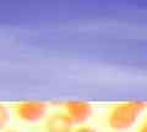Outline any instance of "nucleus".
<instances>
[{
    "instance_id": "obj_4",
    "label": "nucleus",
    "mask_w": 147,
    "mask_h": 132,
    "mask_svg": "<svg viewBox=\"0 0 147 132\" xmlns=\"http://www.w3.org/2000/svg\"><path fill=\"white\" fill-rule=\"evenodd\" d=\"M44 131L45 132H74L75 122L66 113H52L45 117L44 121Z\"/></svg>"
},
{
    "instance_id": "obj_3",
    "label": "nucleus",
    "mask_w": 147,
    "mask_h": 132,
    "mask_svg": "<svg viewBox=\"0 0 147 132\" xmlns=\"http://www.w3.org/2000/svg\"><path fill=\"white\" fill-rule=\"evenodd\" d=\"M64 113H66L75 125H81L92 116V105L84 101H67L63 103Z\"/></svg>"
},
{
    "instance_id": "obj_8",
    "label": "nucleus",
    "mask_w": 147,
    "mask_h": 132,
    "mask_svg": "<svg viewBox=\"0 0 147 132\" xmlns=\"http://www.w3.org/2000/svg\"><path fill=\"white\" fill-rule=\"evenodd\" d=\"M6 132H20V131H16V130H7Z\"/></svg>"
},
{
    "instance_id": "obj_2",
    "label": "nucleus",
    "mask_w": 147,
    "mask_h": 132,
    "mask_svg": "<svg viewBox=\"0 0 147 132\" xmlns=\"http://www.w3.org/2000/svg\"><path fill=\"white\" fill-rule=\"evenodd\" d=\"M11 109L17 119L26 122H36L47 117L48 105L44 102L25 101L12 104Z\"/></svg>"
},
{
    "instance_id": "obj_6",
    "label": "nucleus",
    "mask_w": 147,
    "mask_h": 132,
    "mask_svg": "<svg viewBox=\"0 0 147 132\" xmlns=\"http://www.w3.org/2000/svg\"><path fill=\"white\" fill-rule=\"evenodd\" d=\"M74 132H96V131L88 126H79L74 130Z\"/></svg>"
},
{
    "instance_id": "obj_5",
    "label": "nucleus",
    "mask_w": 147,
    "mask_h": 132,
    "mask_svg": "<svg viewBox=\"0 0 147 132\" xmlns=\"http://www.w3.org/2000/svg\"><path fill=\"white\" fill-rule=\"evenodd\" d=\"M7 115H9L7 109L4 105H1V107H0V125H1V126L5 125V122H6L7 117H9Z\"/></svg>"
},
{
    "instance_id": "obj_7",
    "label": "nucleus",
    "mask_w": 147,
    "mask_h": 132,
    "mask_svg": "<svg viewBox=\"0 0 147 132\" xmlns=\"http://www.w3.org/2000/svg\"><path fill=\"white\" fill-rule=\"evenodd\" d=\"M137 132H147V116L145 117V120L142 121V124L140 125L139 130H137Z\"/></svg>"
},
{
    "instance_id": "obj_1",
    "label": "nucleus",
    "mask_w": 147,
    "mask_h": 132,
    "mask_svg": "<svg viewBox=\"0 0 147 132\" xmlns=\"http://www.w3.org/2000/svg\"><path fill=\"white\" fill-rule=\"evenodd\" d=\"M147 109V102L129 101L113 104L109 108L107 122L114 131H126L136 124L139 116Z\"/></svg>"
}]
</instances>
